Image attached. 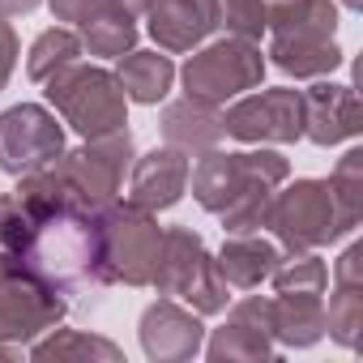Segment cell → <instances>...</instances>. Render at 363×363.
<instances>
[{"label":"cell","mask_w":363,"mask_h":363,"mask_svg":"<svg viewBox=\"0 0 363 363\" xmlns=\"http://www.w3.org/2000/svg\"><path fill=\"white\" fill-rule=\"evenodd\" d=\"M18 179L22 184L13 193L30 206V231L18 248V261L65 299L103 295L111 286L103 265V210L77 197L52 162Z\"/></svg>","instance_id":"1"},{"label":"cell","mask_w":363,"mask_h":363,"mask_svg":"<svg viewBox=\"0 0 363 363\" xmlns=\"http://www.w3.org/2000/svg\"><path fill=\"white\" fill-rule=\"evenodd\" d=\"M269 60L286 77H325L342 65L337 35V5L333 0H286L265 18Z\"/></svg>","instance_id":"2"},{"label":"cell","mask_w":363,"mask_h":363,"mask_svg":"<svg viewBox=\"0 0 363 363\" xmlns=\"http://www.w3.org/2000/svg\"><path fill=\"white\" fill-rule=\"evenodd\" d=\"M43 86H48L43 94L56 107V116L82 137H103V133H116L128 124V99L111 69L73 60V65L56 69Z\"/></svg>","instance_id":"3"},{"label":"cell","mask_w":363,"mask_h":363,"mask_svg":"<svg viewBox=\"0 0 363 363\" xmlns=\"http://www.w3.org/2000/svg\"><path fill=\"white\" fill-rule=\"evenodd\" d=\"M150 286L158 295L184 299L201 316L227 312V303H231V286L218 274L206 240L193 227H167L162 231V248H158V265H154Z\"/></svg>","instance_id":"4"},{"label":"cell","mask_w":363,"mask_h":363,"mask_svg":"<svg viewBox=\"0 0 363 363\" xmlns=\"http://www.w3.org/2000/svg\"><path fill=\"white\" fill-rule=\"evenodd\" d=\"M265 227L274 231L282 252H316V248L350 235V227L333 201L329 179H295L282 193L274 189Z\"/></svg>","instance_id":"5"},{"label":"cell","mask_w":363,"mask_h":363,"mask_svg":"<svg viewBox=\"0 0 363 363\" xmlns=\"http://www.w3.org/2000/svg\"><path fill=\"white\" fill-rule=\"evenodd\" d=\"M291 175V162L278 150H244V154H223V150H206L197 158V167L189 171L193 179V197L206 214H223L240 193L265 184V189H282Z\"/></svg>","instance_id":"6"},{"label":"cell","mask_w":363,"mask_h":363,"mask_svg":"<svg viewBox=\"0 0 363 363\" xmlns=\"http://www.w3.org/2000/svg\"><path fill=\"white\" fill-rule=\"evenodd\" d=\"M162 248V227L150 210L133 201H111L103 206V265L111 286H150L154 265Z\"/></svg>","instance_id":"7"},{"label":"cell","mask_w":363,"mask_h":363,"mask_svg":"<svg viewBox=\"0 0 363 363\" xmlns=\"http://www.w3.org/2000/svg\"><path fill=\"white\" fill-rule=\"evenodd\" d=\"M179 82H184V94L223 107L227 99H240L244 90H257V86L265 82L261 43H248V39L227 35V39H218V43L193 48L189 65L179 69Z\"/></svg>","instance_id":"8"},{"label":"cell","mask_w":363,"mask_h":363,"mask_svg":"<svg viewBox=\"0 0 363 363\" xmlns=\"http://www.w3.org/2000/svg\"><path fill=\"white\" fill-rule=\"evenodd\" d=\"M137 158V145H133V133L128 128H116V133H103V137H86L77 150H60L52 158V167L65 175V184L86 197L90 206H111L124 189V175Z\"/></svg>","instance_id":"9"},{"label":"cell","mask_w":363,"mask_h":363,"mask_svg":"<svg viewBox=\"0 0 363 363\" xmlns=\"http://www.w3.org/2000/svg\"><path fill=\"white\" fill-rule=\"evenodd\" d=\"M69 312V299L43 286L18 257L0 274V342H35L48 329H56Z\"/></svg>","instance_id":"10"},{"label":"cell","mask_w":363,"mask_h":363,"mask_svg":"<svg viewBox=\"0 0 363 363\" xmlns=\"http://www.w3.org/2000/svg\"><path fill=\"white\" fill-rule=\"evenodd\" d=\"M223 128L248 145H291L303 137V90L278 86L261 94H240L223 111Z\"/></svg>","instance_id":"11"},{"label":"cell","mask_w":363,"mask_h":363,"mask_svg":"<svg viewBox=\"0 0 363 363\" xmlns=\"http://www.w3.org/2000/svg\"><path fill=\"white\" fill-rule=\"evenodd\" d=\"M65 150V128L39 103H18L0 111V171L26 175Z\"/></svg>","instance_id":"12"},{"label":"cell","mask_w":363,"mask_h":363,"mask_svg":"<svg viewBox=\"0 0 363 363\" xmlns=\"http://www.w3.org/2000/svg\"><path fill=\"white\" fill-rule=\"evenodd\" d=\"M137 333H141L145 359H154V363H184V359L201 354V346H206L201 312H193L189 303H175L171 295L154 299L141 312Z\"/></svg>","instance_id":"13"},{"label":"cell","mask_w":363,"mask_h":363,"mask_svg":"<svg viewBox=\"0 0 363 363\" xmlns=\"http://www.w3.org/2000/svg\"><path fill=\"white\" fill-rule=\"evenodd\" d=\"M210 363H265L274 359V333H269V299L248 295L227 312V325L214 329L206 346Z\"/></svg>","instance_id":"14"},{"label":"cell","mask_w":363,"mask_h":363,"mask_svg":"<svg viewBox=\"0 0 363 363\" xmlns=\"http://www.w3.org/2000/svg\"><path fill=\"white\" fill-rule=\"evenodd\" d=\"M189 171H193V162L184 150L154 145L150 154L133 158V167H128V201L150 210V214L171 210L189 189Z\"/></svg>","instance_id":"15"},{"label":"cell","mask_w":363,"mask_h":363,"mask_svg":"<svg viewBox=\"0 0 363 363\" xmlns=\"http://www.w3.org/2000/svg\"><path fill=\"white\" fill-rule=\"evenodd\" d=\"M363 133V111H359V94L354 86H337V82H316L312 90H303V137L312 145H342L354 141Z\"/></svg>","instance_id":"16"},{"label":"cell","mask_w":363,"mask_h":363,"mask_svg":"<svg viewBox=\"0 0 363 363\" xmlns=\"http://www.w3.org/2000/svg\"><path fill=\"white\" fill-rule=\"evenodd\" d=\"M145 30L162 52H193L218 30V0H150Z\"/></svg>","instance_id":"17"},{"label":"cell","mask_w":363,"mask_h":363,"mask_svg":"<svg viewBox=\"0 0 363 363\" xmlns=\"http://www.w3.org/2000/svg\"><path fill=\"white\" fill-rule=\"evenodd\" d=\"M325 333L337 346L359 350V337H363V244H350L342 252V261L333 265V295L325 308Z\"/></svg>","instance_id":"18"},{"label":"cell","mask_w":363,"mask_h":363,"mask_svg":"<svg viewBox=\"0 0 363 363\" xmlns=\"http://www.w3.org/2000/svg\"><path fill=\"white\" fill-rule=\"evenodd\" d=\"M158 124H162L167 145L184 150V154H206V150H214V145L227 137L218 103H206V99H193V94L167 103Z\"/></svg>","instance_id":"19"},{"label":"cell","mask_w":363,"mask_h":363,"mask_svg":"<svg viewBox=\"0 0 363 363\" xmlns=\"http://www.w3.org/2000/svg\"><path fill=\"white\" fill-rule=\"evenodd\" d=\"M278 261H282V248L269 244V240H261L257 231H248V235H227L223 252L214 257L218 274H223L227 286H235V291H257L261 282H269V274L278 269Z\"/></svg>","instance_id":"20"},{"label":"cell","mask_w":363,"mask_h":363,"mask_svg":"<svg viewBox=\"0 0 363 363\" xmlns=\"http://www.w3.org/2000/svg\"><path fill=\"white\" fill-rule=\"evenodd\" d=\"M274 346L308 350L325 337V295H274L269 299Z\"/></svg>","instance_id":"21"},{"label":"cell","mask_w":363,"mask_h":363,"mask_svg":"<svg viewBox=\"0 0 363 363\" xmlns=\"http://www.w3.org/2000/svg\"><path fill=\"white\" fill-rule=\"evenodd\" d=\"M116 77H120L128 103H145V107H154V103L167 99V90H171V82H175V65H171V56L137 52V48H133V52L120 56Z\"/></svg>","instance_id":"22"},{"label":"cell","mask_w":363,"mask_h":363,"mask_svg":"<svg viewBox=\"0 0 363 363\" xmlns=\"http://www.w3.org/2000/svg\"><path fill=\"white\" fill-rule=\"evenodd\" d=\"M35 363H65V359H99V363H124V350L111 337L82 333V329H48V337L30 342Z\"/></svg>","instance_id":"23"},{"label":"cell","mask_w":363,"mask_h":363,"mask_svg":"<svg viewBox=\"0 0 363 363\" xmlns=\"http://www.w3.org/2000/svg\"><path fill=\"white\" fill-rule=\"evenodd\" d=\"M77 39H82V52L103 56V60H120L124 52L137 48V18H128V13H99V18L77 26Z\"/></svg>","instance_id":"24"},{"label":"cell","mask_w":363,"mask_h":363,"mask_svg":"<svg viewBox=\"0 0 363 363\" xmlns=\"http://www.w3.org/2000/svg\"><path fill=\"white\" fill-rule=\"evenodd\" d=\"M77 56H82V39H77V30H73V26H52V30H43V35L30 43L26 73H30L35 82H48L56 69L73 65Z\"/></svg>","instance_id":"25"},{"label":"cell","mask_w":363,"mask_h":363,"mask_svg":"<svg viewBox=\"0 0 363 363\" xmlns=\"http://www.w3.org/2000/svg\"><path fill=\"white\" fill-rule=\"evenodd\" d=\"M269 282H274L278 295H325L329 269H325V261L316 252H282Z\"/></svg>","instance_id":"26"},{"label":"cell","mask_w":363,"mask_h":363,"mask_svg":"<svg viewBox=\"0 0 363 363\" xmlns=\"http://www.w3.org/2000/svg\"><path fill=\"white\" fill-rule=\"evenodd\" d=\"M329 189H333V201H337L346 227L354 231L359 218H363V150H359V145L337 158V167H333V175H329Z\"/></svg>","instance_id":"27"},{"label":"cell","mask_w":363,"mask_h":363,"mask_svg":"<svg viewBox=\"0 0 363 363\" xmlns=\"http://www.w3.org/2000/svg\"><path fill=\"white\" fill-rule=\"evenodd\" d=\"M269 197H274V189H265V184H257V189L240 193V197L218 214V218H223V231H227V235L261 231V227H265V214H269Z\"/></svg>","instance_id":"28"},{"label":"cell","mask_w":363,"mask_h":363,"mask_svg":"<svg viewBox=\"0 0 363 363\" xmlns=\"http://www.w3.org/2000/svg\"><path fill=\"white\" fill-rule=\"evenodd\" d=\"M52 5V18L65 22V26H82L99 13H128V18H141L150 0H48Z\"/></svg>","instance_id":"29"},{"label":"cell","mask_w":363,"mask_h":363,"mask_svg":"<svg viewBox=\"0 0 363 363\" xmlns=\"http://www.w3.org/2000/svg\"><path fill=\"white\" fill-rule=\"evenodd\" d=\"M218 26H227V35L261 43L265 35V9L261 0H218Z\"/></svg>","instance_id":"30"},{"label":"cell","mask_w":363,"mask_h":363,"mask_svg":"<svg viewBox=\"0 0 363 363\" xmlns=\"http://www.w3.org/2000/svg\"><path fill=\"white\" fill-rule=\"evenodd\" d=\"M26 231H30V206L18 193H0V248L18 257Z\"/></svg>","instance_id":"31"},{"label":"cell","mask_w":363,"mask_h":363,"mask_svg":"<svg viewBox=\"0 0 363 363\" xmlns=\"http://www.w3.org/2000/svg\"><path fill=\"white\" fill-rule=\"evenodd\" d=\"M13 65H18V30H13L5 18H0V90L9 86Z\"/></svg>","instance_id":"32"},{"label":"cell","mask_w":363,"mask_h":363,"mask_svg":"<svg viewBox=\"0 0 363 363\" xmlns=\"http://www.w3.org/2000/svg\"><path fill=\"white\" fill-rule=\"evenodd\" d=\"M43 0H0V18H22V13H35Z\"/></svg>","instance_id":"33"},{"label":"cell","mask_w":363,"mask_h":363,"mask_svg":"<svg viewBox=\"0 0 363 363\" xmlns=\"http://www.w3.org/2000/svg\"><path fill=\"white\" fill-rule=\"evenodd\" d=\"M9 265H13V252H5V248H0V274H5Z\"/></svg>","instance_id":"34"},{"label":"cell","mask_w":363,"mask_h":363,"mask_svg":"<svg viewBox=\"0 0 363 363\" xmlns=\"http://www.w3.org/2000/svg\"><path fill=\"white\" fill-rule=\"evenodd\" d=\"M342 5H346V9H363V0H342Z\"/></svg>","instance_id":"35"}]
</instances>
